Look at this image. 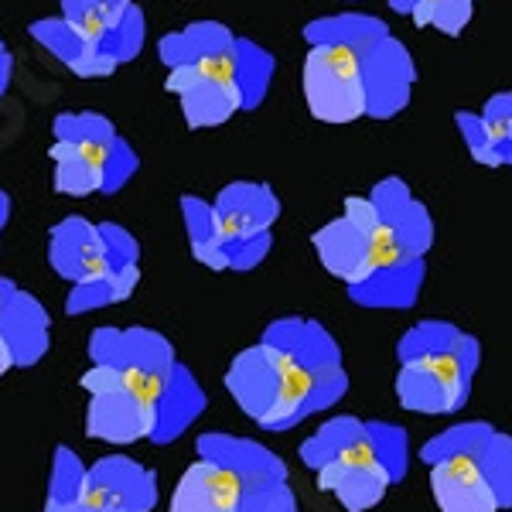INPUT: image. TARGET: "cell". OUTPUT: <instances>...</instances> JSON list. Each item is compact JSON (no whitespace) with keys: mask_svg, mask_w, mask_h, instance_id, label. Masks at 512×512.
Instances as JSON below:
<instances>
[{"mask_svg":"<svg viewBox=\"0 0 512 512\" xmlns=\"http://www.w3.org/2000/svg\"><path fill=\"white\" fill-rule=\"evenodd\" d=\"M243 41H229L209 59L175 65L168 76V93L181 99V113L192 130L226 123L239 106H250V89L243 79Z\"/></svg>","mask_w":512,"mask_h":512,"instance_id":"cell-6","label":"cell"},{"mask_svg":"<svg viewBox=\"0 0 512 512\" xmlns=\"http://www.w3.org/2000/svg\"><path fill=\"white\" fill-rule=\"evenodd\" d=\"M7 205L11 202H7V195L0 192V229H4V222H7Z\"/></svg>","mask_w":512,"mask_h":512,"instance_id":"cell-25","label":"cell"},{"mask_svg":"<svg viewBox=\"0 0 512 512\" xmlns=\"http://www.w3.org/2000/svg\"><path fill=\"white\" fill-rule=\"evenodd\" d=\"M48 263L59 277L69 280L72 287L93 284L96 277L106 274L110 267V250L106 236L96 222L69 216L48 233Z\"/></svg>","mask_w":512,"mask_h":512,"instance_id":"cell-13","label":"cell"},{"mask_svg":"<svg viewBox=\"0 0 512 512\" xmlns=\"http://www.w3.org/2000/svg\"><path fill=\"white\" fill-rule=\"evenodd\" d=\"M212 212L229 270H253L270 250V226L280 212L274 192L250 181H236L212 202Z\"/></svg>","mask_w":512,"mask_h":512,"instance_id":"cell-9","label":"cell"},{"mask_svg":"<svg viewBox=\"0 0 512 512\" xmlns=\"http://www.w3.org/2000/svg\"><path fill=\"white\" fill-rule=\"evenodd\" d=\"M103 236H106V250H110V267L103 277H96L93 284H79L72 287L65 297V315H89V311L110 308L120 304L134 294L137 280H140V246L137 239L127 233L123 226H110L103 222Z\"/></svg>","mask_w":512,"mask_h":512,"instance_id":"cell-12","label":"cell"},{"mask_svg":"<svg viewBox=\"0 0 512 512\" xmlns=\"http://www.w3.org/2000/svg\"><path fill=\"white\" fill-rule=\"evenodd\" d=\"M304 99L315 120L352 123L369 113L366 62L349 41H321L304 59Z\"/></svg>","mask_w":512,"mask_h":512,"instance_id":"cell-7","label":"cell"},{"mask_svg":"<svg viewBox=\"0 0 512 512\" xmlns=\"http://www.w3.org/2000/svg\"><path fill=\"white\" fill-rule=\"evenodd\" d=\"M14 291H18V284H14V280H7V277H0V308L11 301Z\"/></svg>","mask_w":512,"mask_h":512,"instance_id":"cell-24","label":"cell"},{"mask_svg":"<svg viewBox=\"0 0 512 512\" xmlns=\"http://www.w3.org/2000/svg\"><path fill=\"white\" fill-rule=\"evenodd\" d=\"M181 369V362L164 373L137 366H89L82 376V390L89 396L86 434L106 444L151 441L161 403Z\"/></svg>","mask_w":512,"mask_h":512,"instance_id":"cell-4","label":"cell"},{"mask_svg":"<svg viewBox=\"0 0 512 512\" xmlns=\"http://www.w3.org/2000/svg\"><path fill=\"white\" fill-rule=\"evenodd\" d=\"M55 192L82 198L93 192H117L137 171V158L117 137L110 120L96 113H65L55 120Z\"/></svg>","mask_w":512,"mask_h":512,"instance_id":"cell-5","label":"cell"},{"mask_svg":"<svg viewBox=\"0 0 512 512\" xmlns=\"http://www.w3.org/2000/svg\"><path fill=\"white\" fill-rule=\"evenodd\" d=\"M472 18V0H437L431 7V24H437L448 35H458Z\"/></svg>","mask_w":512,"mask_h":512,"instance_id":"cell-22","label":"cell"},{"mask_svg":"<svg viewBox=\"0 0 512 512\" xmlns=\"http://www.w3.org/2000/svg\"><path fill=\"white\" fill-rule=\"evenodd\" d=\"M48 328H52V318H48V311L41 308V301H35L28 291L18 287L11 301L0 308V332L7 338L14 369H28L45 359Z\"/></svg>","mask_w":512,"mask_h":512,"instance_id":"cell-16","label":"cell"},{"mask_svg":"<svg viewBox=\"0 0 512 512\" xmlns=\"http://www.w3.org/2000/svg\"><path fill=\"white\" fill-rule=\"evenodd\" d=\"M301 458L345 509L366 512L407 472V434L396 424L335 417L301 444Z\"/></svg>","mask_w":512,"mask_h":512,"instance_id":"cell-1","label":"cell"},{"mask_svg":"<svg viewBox=\"0 0 512 512\" xmlns=\"http://www.w3.org/2000/svg\"><path fill=\"white\" fill-rule=\"evenodd\" d=\"M35 35L45 41V45L52 48L55 55H62V59L69 62L72 69L79 72V76H86V79L110 76L113 65H117V62L110 59V55H103L99 48L86 45V41H82L65 21H45V24H38Z\"/></svg>","mask_w":512,"mask_h":512,"instance_id":"cell-17","label":"cell"},{"mask_svg":"<svg viewBox=\"0 0 512 512\" xmlns=\"http://www.w3.org/2000/svg\"><path fill=\"white\" fill-rule=\"evenodd\" d=\"M236 512H297V499L287 482L243 485Z\"/></svg>","mask_w":512,"mask_h":512,"instance_id":"cell-21","label":"cell"},{"mask_svg":"<svg viewBox=\"0 0 512 512\" xmlns=\"http://www.w3.org/2000/svg\"><path fill=\"white\" fill-rule=\"evenodd\" d=\"M472 434L475 424L451 427L420 451L431 465V492L441 512H499L495 489L472 451Z\"/></svg>","mask_w":512,"mask_h":512,"instance_id":"cell-8","label":"cell"},{"mask_svg":"<svg viewBox=\"0 0 512 512\" xmlns=\"http://www.w3.org/2000/svg\"><path fill=\"white\" fill-rule=\"evenodd\" d=\"M472 451L482 465L485 478L495 489V499H499V509L502 506H512V437L492 431L485 424H475V434H472Z\"/></svg>","mask_w":512,"mask_h":512,"instance_id":"cell-19","label":"cell"},{"mask_svg":"<svg viewBox=\"0 0 512 512\" xmlns=\"http://www.w3.org/2000/svg\"><path fill=\"white\" fill-rule=\"evenodd\" d=\"M86 475L89 468L72 448L59 444L52 454V475H48L45 512H82L86 499Z\"/></svg>","mask_w":512,"mask_h":512,"instance_id":"cell-18","label":"cell"},{"mask_svg":"<svg viewBox=\"0 0 512 512\" xmlns=\"http://www.w3.org/2000/svg\"><path fill=\"white\" fill-rule=\"evenodd\" d=\"M198 458L216 461L226 472L239 478V485H260V482H287V465L274 451L263 444L246 441V437H233L222 431H209L195 441Z\"/></svg>","mask_w":512,"mask_h":512,"instance_id":"cell-14","label":"cell"},{"mask_svg":"<svg viewBox=\"0 0 512 512\" xmlns=\"http://www.w3.org/2000/svg\"><path fill=\"white\" fill-rule=\"evenodd\" d=\"M396 393L417 414H451L468 400L478 362V342L441 321H424L400 342Z\"/></svg>","mask_w":512,"mask_h":512,"instance_id":"cell-3","label":"cell"},{"mask_svg":"<svg viewBox=\"0 0 512 512\" xmlns=\"http://www.w3.org/2000/svg\"><path fill=\"white\" fill-rule=\"evenodd\" d=\"M349 379H325L291 359L284 349L260 342L239 352L226 373V390L260 431H291L318 410L332 407Z\"/></svg>","mask_w":512,"mask_h":512,"instance_id":"cell-2","label":"cell"},{"mask_svg":"<svg viewBox=\"0 0 512 512\" xmlns=\"http://www.w3.org/2000/svg\"><path fill=\"white\" fill-rule=\"evenodd\" d=\"M158 506V475L127 454H106L86 475L82 512H151Z\"/></svg>","mask_w":512,"mask_h":512,"instance_id":"cell-11","label":"cell"},{"mask_svg":"<svg viewBox=\"0 0 512 512\" xmlns=\"http://www.w3.org/2000/svg\"><path fill=\"white\" fill-rule=\"evenodd\" d=\"M14 369V359H11V349H7V338L0 332V376H7Z\"/></svg>","mask_w":512,"mask_h":512,"instance_id":"cell-23","label":"cell"},{"mask_svg":"<svg viewBox=\"0 0 512 512\" xmlns=\"http://www.w3.org/2000/svg\"><path fill=\"white\" fill-rule=\"evenodd\" d=\"M243 485L216 461L198 458L181 472L168 512H236Z\"/></svg>","mask_w":512,"mask_h":512,"instance_id":"cell-15","label":"cell"},{"mask_svg":"<svg viewBox=\"0 0 512 512\" xmlns=\"http://www.w3.org/2000/svg\"><path fill=\"white\" fill-rule=\"evenodd\" d=\"M181 212H185V229H188V243H192L195 260L205 263L209 270H229L226 250H222V243H219L212 202L185 195V198H181Z\"/></svg>","mask_w":512,"mask_h":512,"instance_id":"cell-20","label":"cell"},{"mask_svg":"<svg viewBox=\"0 0 512 512\" xmlns=\"http://www.w3.org/2000/svg\"><path fill=\"white\" fill-rule=\"evenodd\" d=\"M376 226L379 209L373 198H345V216L315 233V250L328 274L362 287L376 274Z\"/></svg>","mask_w":512,"mask_h":512,"instance_id":"cell-10","label":"cell"}]
</instances>
